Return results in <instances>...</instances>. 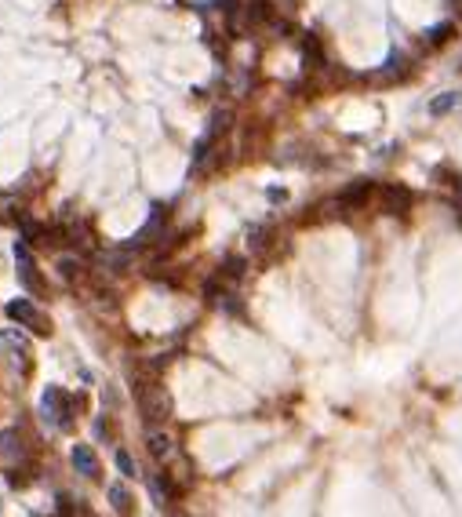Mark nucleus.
I'll return each instance as SVG.
<instances>
[{
    "label": "nucleus",
    "mask_w": 462,
    "mask_h": 517,
    "mask_svg": "<svg viewBox=\"0 0 462 517\" xmlns=\"http://www.w3.org/2000/svg\"><path fill=\"white\" fill-rule=\"evenodd\" d=\"M135 401H138V412H143L146 426H160L164 419L171 416V397H168V390H164L157 379L135 383Z\"/></svg>",
    "instance_id": "nucleus-1"
},
{
    "label": "nucleus",
    "mask_w": 462,
    "mask_h": 517,
    "mask_svg": "<svg viewBox=\"0 0 462 517\" xmlns=\"http://www.w3.org/2000/svg\"><path fill=\"white\" fill-rule=\"evenodd\" d=\"M73 412H76V401L62 390V386H48L44 397H41V419L48 426H55V430H70Z\"/></svg>",
    "instance_id": "nucleus-2"
},
{
    "label": "nucleus",
    "mask_w": 462,
    "mask_h": 517,
    "mask_svg": "<svg viewBox=\"0 0 462 517\" xmlns=\"http://www.w3.org/2000/svg\"><path fill=\"white\" fill-rule=\"evenodd\" d=\"M375 201H379V208L386 215H408L412 212V204H415V193L408 186H401V183H386V186L375 190Z\"/></svg>",
    "instance_id": "nucleus-3"
},
{
    "label": "nucleus",
    "mask_w": 462,
    "mask_h": 517,
    "mask_svg": "<svg viewBox=\"0 0 462 517\" xmlns=\"http://www.w3.org/2000/svg\"><path fill=\"white\" fill-rule=\"evenodd\" d=\"M8 317L19 321V325H25V328H33L36 335H51V321L36 310L33 299H11L8 303Z\"/></svg>",
    "instance_id": "nucleus-4"
},
{
    "label": "nucleus",
    "mask_w": 462,
    "mask_h": 517,
    "mask_svg": "<svg viewBox=\"0 0 462 517\" xmlns=\"http://www.w3.org/2000/svg\"><path fill=\"white\" fill-rule=\"evenodd\" d=\"M0 346H4V354H8V361L15 365L19 372H25L30 368V361H33V346H30V339L19 332V328H4L0 332Z\"/></svg>",
    "instance_id": "nucleus-5"
},
{
    "label": "nucleus",
    "mask_w": 462,
    "mask_h": 517,
    "mask_svg": "<svg viewBox=\"0 0 462 517\" xmlns=\"http://www.w3.org/2000/svg\"><path fill=\"white\" fill-rule=\"evenodd\" d=\"M412 73H415V62H408L404 55H393L382 70L375 73H368V81H375V84H404V81H412Z\"/></svg>",
    "instance_id": "nucleus-6"
},
{
    "label": "nucleus",
    "mask_w": 462,
    "mask_h": 517,
    "mask_svg": "<svg viewBox=\"0 0 462 517\" xmlns=\"http://www.w3.org/2000/svg\"><path fill=\"white\" fill-rule=\"evenodd\" d=\"M15 270H19V281L30 295H41V281H36V266H33V255H30V244L15 241Z\"/></svg>",
    "instance_id": "nucleus-7"
},
{
    "label": "nucleus",
    "mask_w": 462,
    "mask_h": 517,
    "mask_svg": "<svg viewBox=\"0 0 462 517\" xmlns=\"http://www.w3.org/2000/svg\"><path fill=\"white\" fill-rule=\"evenodd\" d=\"M299 48H302V66H306V73L331 70V62H328V55H324V44H320L317 33H306L302 41H299Z\"/></svg>",
    "instance_id": "nucleus-8"
},
{
    "label": "nucleus",
    "mask_w": 462,
    "mask_h": 517,
    "mask_svg": "<svg viewBox=\"0 0 462 517\" xmlns=\"http://www.w3.org/2000/svg\"><path fill=\"white\" fill-rule=\"evenodd\" d=\"M22 456H25L22 437H19L15 430H4V434H0V467H4V470H15L19 463H22Z\"/></svg>",
    "instance_id": "nucleus-9"
},
{
    "label": "nucleus",
    "mask_w": 462,
    "mask_h": 517,
    "mask_svg": "<svg viewBox=\"0 0 462 517\" xmlns=\"http://www.w3.org/2000/svg\"><path fill=\"white\" fill-rule=\"evenodd\" d=\"M70 459H73V467L81 470L87 481H98V456L92 452V445H73Z\"/></svg>",
    "instance_id": "nucleus-10"
},
{
    "label": "nucleus",
    "mask_w": 462,
    "mask_h": 517,
    "mask_svg": "<svg viewBox=\"0 0 462 517\" xmlns=\"http://www.w3.org/2000/svg\"><path fill=\"white\" fill-rule=\"evenodd\" d=\"M375 190H379V186H371L368 179H361V183L346 186V190L339 193V201H335V204H342V208H364V204H368V197H371Z\"/></svg>",
    "instance_id": "nucleus-11"
},
{
    "label": "nucleus",
    "mask_w": 462,
    "mask_h": 517,
    "mask_svg": "<svg viewBox=\"0 0 462 517\" xmlns=\"http://www.w3.org/2000/svg\"><path fill=\"white\" fill-rule=\"evenodd\" d=\"M455 37H459V26L455 22H441V26H433V30H426L422 44H426V51H437V48H448Z\"/></svg>",
    "instance_id": "nucleus-12"
},
{
    "label": "nucleus",
    "mask_w": 462,
    "mask_h": 517,
    "mask_svg": "<svg viewBox=\"0 0 462 517\" xmlns=\"http://www.w3.org/2000/svg\"><path fill=\"white\" fill-rule=\"evenodd\" d=\"M149 452H153V459H157V463H168V459L175 456L171 437H168V434H160L157 426H149Z\"/></svg>",
    "instance_id": "nucleus-13"
},
{
    "label": "nucleus",
    "mask_w": 462,
    "mask_h": 517,
    "mask_svg": "<svg viewBox=\"0 0 462 517\" xmlns=\"http://www.w3.org/2000/svg\"><path fill=\"white\" fill-rule=\"evenodd\" d=\"M109 503H113V510H117L120 517H135V503H132V492H127L124 485H109Z\"/></svg>",
    "instance_id": "nucleus-14"
},
{
    "label": "nucleus",
    "mask_w": 462,
    "mask_h": 517,
    "mask_svg": "<svg viewBox=\"0 0 462 517\" xmlns=\"http://www.w3.org/2000/svg\"><path fill=\"white\" fill-rule=\"evenodd\" d=\"M22 204L15 197H8V193H0V223H22Z\"/></svg>",
    "instance_id": "nucleus-15"
},
{
    "label": "nucleus",
    "mask_w": 462,
    "mask_h": 517,
    "mask_svg": "<svg viewBox=\"0 0 462 517\" xmlns=\"http://www.w3.org/2000/svg\"><path fill=\"white\" fill-rule=\"evenodd\" d=\"M117 467H120L124 477H135V463H132V456H127V452H117Z\"/></svg>",
    "instance_id": "nucleus-16"
},
{
    "label": "nucleus",
    "mask_w": 462,
    "mask_h": 517,
    "mask_svg": "<svg viewBox=\"0 0 462 517\" xmlns=\"http://www.w3.org/2000/svg\"><path fill=\"white\" fill-rule=\"evenodd\" d=\"M448 106H452V99H437V102H433V106H430V110H433V113H444Z\"/></svg>",
    "instance_id": "nucleus-17"
},
{
    "label": "nucleus",
    "mask_w": 462,
    "mask_h": 517,
    "mask_svg": "<svg viewBox=\"0 0 462 517\" xmlns=\"http://www.w3.org/2000/svg\"><path fill=\"white\" fill-rule=\"evenodd\" d=\"M452 8L459 11V15H462V0H452Z\"/></svg>",
    "instance_id": "nucleus-18"
}]
</instances>
